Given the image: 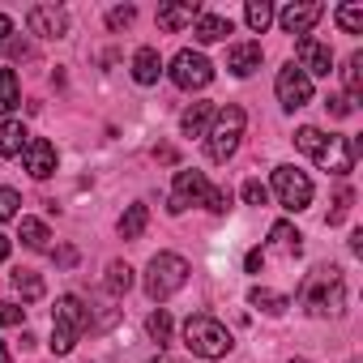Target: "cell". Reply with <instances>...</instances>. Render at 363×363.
Returning a JSON list of instances; mask_svg holds the SVG:
<instances>
[{
  "instance_id": "cell-1",
  "label": "cell",
  "mask_w": 363,
  "mask_h": 363,
  "mask_svg": "<svg viewBox=\"0 0 363 363\" xmlns=\"http://www.w3.org/2000/svg\"><path fill=\"white\" fill-rule=\"evenodd\" d=\"M189 206H206L214 214L231 210V189H210V179L201 171H175V193H171V214L189 210Z\"/></svg>"
},
{
  "instance_id": "cell-2",
  "label": "cell",
  "mask_w": 363,
  "mask_h": 363,
  "mask_svg": "<svg viewBox=\"0 0 363 363\" xmlns=\"http://www.w3.org/2000/svg\"><path fill=\"white\" fill-rule=\"evenodd\" d=\"M86 329H90V308L77 295H60L56 308H52V350L69 354Z\"/></svg>"
},
{
  "instance_id": "cell-3",
  "label": "cell",
  "mask_w": 363,
  "mask_h": 363,
  "mask_svg": "<svg viewBox=\"0 0 363 363\" xmlns=\"http://www.w3.org/2000/svg\"><path fill=\"white\" fill-rule=\"evenodd\" d=\"M244 124H248V116H244L240 103H227L223 111H214V128H210V137H206V154H210V162H227V158L240 150Z\"/></svg>"
},
{
  "instance_id": "cell-4",
  "label": "cell",
  "mask_w": 363,
  "mask_h": 363,
  "mask_svg": "<svg viewBox=\"0 0 363 363\" xmlns=\"http://www.w3.org/2000/svg\"><path fill=\"white\" fill-rule=\"evenodd\" d=\"M184 346H189L193 354H201V359H223V354L231 350V329H227L223 320L197 312V316L184 320Z\"/></svg>"
},
{
  "instance_id": "cell-5",
  "label": "cell",
  "mask_w": 363,
  "mask_h": 363,
  "mask_svg": "<svg viewBox=\"0 0 363 363\" xmlns=\"http://www.w3.org/2000/svg\"><path fill=\"white\" fill-rule=\"evenodd\" d=\"M184 282H189V261H184V257H175V252L150 257V265H145V295H150L154 303L171 299Z\"/></svg>"
},
{
  "instance_id": "cell-6",
  "label": "cell",
  "mask_w": 363,
  "mask_h": 363,
  "mask_svg": "<svg viewBox=\"0 0 363 363\" xmlns=\"http://www.w3.org/2000/svg\"><path fill=\"white\" fill-rule=\"evenodd\" d=\"M303 303L312 316H337L346 308V282H342V269H316L308 291H303Z\"/></svg>"
},
{
  "instance_id": "cell-7",
  "label": "cell",
  "mask_w": 363,
  "mask_h": 363,
  "mask_svg": "<svg viewBox=\"0 0 363 363\" xmlns=\"http://www.w3.org/2000/svg\"><path fill=\"white\" fill-rule=\"evenodd\" d=\"M171 82H175L179 90H206V86L214 82V65H210L201 52L184 48V52L171 60Z\"/></svg>"
},
{
  "instance_id": "cell-8",
  "label": "cell",
  "mask_w": 363,
  "mask_h": 363,
  "mask_svg": "<svg viewBox=\"0 0 363 363\" xmlns=\"http://www.w3.org/2000/svg\"><path fill=\"white\" fill-rule=\"evenodd\" d=\"M274 193L286 210H308L312 206V179L295 167H274Z\"/></svg>"
},
{
  "instance_id": "cell-9",
  "label": "cell",
  "mask_w": 363,
  "mask_h": 363,
  "mask_svg": "<svg viewBox=\"0 0 363 363\" xmlns=\"http://www.w3.org/2000/svg\"><path fill=\"white\" fill-rule=\"evenodd\" d=\"M354 154H359V141H350V137H325L312 158L329 175H350L354 171Z\"/></svg>"
},
{
  "instance_id": "cell-10",
  "label": "cell",
  "mask_w": 363,
  "mask_h": 363,
  "mask_svg": "<svg viewBox=\"0 0 363 363\" xmlns=\"http://www.w3.org/2000/svg\"><path fill=\"white\" fill-rule=\"evenodd\" d=\"M274 90H278V103H282L286 111H295V107H308V103H312V77H308L299 65H286V69H278V82H274Z\"/></svg>"
},
{
  "instance_id": "cell-11",
  "label": "cell",
  "mask_w": 363,
  "mask_h": 363,
  "mask_svg": "<svg viewBox=\"0 0 363 363\" xmlns=\"http://www.w3.org/2000/svg\"><path fill=\"white\" fill-rule=\"evenodd\" d=\"M295 56H299V69L312 73V77H329V73H333V52H329L320 39H312V35L295 39Z\"/></svg>"
},
{
  "instance_id": "cell-12",
  "label": "cell",
  "mask_w": 363,
  "mask_h": 363,
  "mask_svg": "<svg viewBox=\"0 0 363 363\" xmlns=\"http://www.w3.org/2000/svg\"><path fill=\"white\" fill-rule=\"evenodd\" d=\"M26 26H30V35H39V39H60V35L69 30V13H65L60 5H35V9L26 13Z\"/></svg>"
},
{
  "instance_id": "cell-13",
  "label": "cell",
  "mask_w": 363,
  "mask_h": 363,
  "mask_svg": "<svg viewBox=\"0 0 363 363\" xmlns=\"http://www.w3.org/2000/svg\"><path fill=\"white\" fill-rule=\"evenodd\" d=\"M320 18H325V5H316V0H312V5H286V9L278 13V26H282L286 35H299V39H303Z\"/></svg>"
},
{
  "instance_id": "cell-14",
  "label": "cell",
  "mask_w": 363,
  "mask_h": 363,
  "mask_svg": "<svg viewBox=\"0 0 363 363\" xmlns=\"http://www.w3.org/2000/svg\"><path fill=\"white\" fill-rule=\"evenodd\" d=\"M22 158H26V171H30L35 179H48V175L56 171V145L43 141V137H30L26 150H22Z\"/></svg>"
},
{
  "instance_id": "cell-15",
  "label": "cell",
  "mask_w": 363,
  "mask_h": 363,
  "mask_svg": "<svg viewBox=\"0 0 363 363\" xmlns=\"http://www.w3.org/2000/svg\"><path fill=\"white\" fill-rule=\"evenodd\" d=\"M261 60H265L261 43H235V48L227 52V69H231L235 77H252V73L261 69Z\"/></svg>"
},
{
  "instance_id": "cell-16",
  "label": "cell",
  "mask_w": 363,
  "mask_h": 363,
  "mask_svg": "<svg viewBox=\"0 0 363 363\" xmlns=\"http://www.w3.org/2000/svg\"><path fill=\"white\" fill-rule=\"evenodd\" d=\"M197 18H201V9H197V5H158V30H167V35L193 26Z\"/></svg>"
},
{
  "instance_id": "cell-17",
  "label": "cell",
  "mask_w": 363,
  "mask_h": 363,
  "mask_svg": "<svg viewBox=\"0 0 363 363\" xmlns=\"http://www.w3.org/2000/svg\"><path fill=\"white\" fill-rule=\"evenodd\" d=\"M158 73H162V56H158V48H141V52L133 56V82H137V86H154Z\"/></svg>"
},
{
  "instance_id": "cell-18",
  "label": "cell",
  "mask_w": 363,
  "mask_h": 363,
  "mask_svg": "<svg viewBox=\"0 0 363 363\" xmlns=\"http://www.w3.org/2000/svg\"><path fill=\"white\" fill-rule=\"evenodd\" d=\"M26 141H30V133L22 128V120H5V124H0V158H18L26 150Z\"/></svg>"
},
{
  "instance_id": "cell-19",
  "label": "cell",
  "mask_w": 363,
  "mask_h": 363,
  "mask_svg": "<svg viewBox=\"0 0 363 363\" xmlns=\"http://www.w3.org/2000/svg\"><path fill=\"white\" fill-rule=\"evenodd\" d=\"M342 77H346V103L350 107H359L363 103V52H354L350 60H346V69H342Z\"/></svg>"
},
{
  "instance_id": "cell-20",
  "label": "cell",
  "mask_w": 363,
  "mask_h": 363,
  "mask_svg": "<svg viewBox=\"0 0 363 363\" xmlns=\"http://www.w3.org/2000/svg\"><path fill=\"white\" fill-rule=\"evenodd\" d=\"M210 120H214V103H193L184 116H179V128H184V137H201Z\"/></svg>"
},
{
  "instance_id": "cell-21",
  "label": "cell",
  "mask_w": 363,
  "mask_h": 363,
  "mask_svg": "<svg viewBox=\"0 0 363 363\" xmlns=\"http://www.w3.org/2000/svg\"><path fill=\"white\" fill-rule=\"evenodd\" d=\"M231 35V18H218V13H201L197 18V39L201 43H223Z\"/></svg>"
},
{
  "instance_id": "cell-22",
  "label": "cell",
  "mask_w": 363,
  "mask_h": 363,
  "mask_svg": "<svg viewBox=\"0 0 363 363\" xmlns=\"http://www.w3.org/2000/svg\"><path fill=\"white\" fill-rule=\"evenodd\" d=\"M145 227H150V210H145L141 201H137V206H128V210L120 214V235H124V240H137Z\"/></svg>"
},
{
  "instance_id": "cell-23",
  "label": "cell",
  "mask_w": 363,
  "mask_h": 363,
  "mask_svg": "<svg viewBox=\"0 0 363 363\" xmlns=\"http://www.w3.org/2000/svg\"><path fill=\"white\" fill-rule=\"evenodd\" d=\"M18 103H22V86H18V73H13V69H0V116H9Z\"/></svg>"
},
{
  "instance_id": "cell-24",
  "label": "cell",
  "mask_w": 363,
  "mask_h": 363,
  "mask_svg": "<svg viewBox=\"0 0 363 363\" xmlns=\"http://www.w3.org/2000/svg\"><path fill=\"white\" fill-rule=\"evenodd\" d=\"M252 308H261V312H269V316H278V312H286V295H278V291H269V286H252Z\"/></svg>"
},
{
  "instance_id": "cell-25",
  "label": "cell",
  "mask_w": 363,
  "mask_h": 363,
  "mask_svg": "<svg viewBox=\"0 0 363 363\" xmlns=\"http://www.w3.org/2000/svg\"><path fill=\"white\" fill-rule=\"evenodd\" d=\"M244 22H248V30L265 35V30H269V22H274V5H269V0H252V5L244 9Z\"/></svg>"
},
{
  "instance_id": "cell-26",
  "label": "cell",
  "mask_w": 363,
  "mask_h": 363,
  "mask_svg": "<svg viewBox=\"0 0 363 363\" xmlns=\"http://www.w3.org/2000/svg\"><path fill=\"white\" fill-rule=\"evenodd\" d=\"M269 240H274V248H278V252H286V257H295V252H299V240H303V235H299V231H295L291 223H274V231H269Z\"/></svg>"
},
{
  "instance_id": "cell-27",
  "label": "cell",
  "mask_w": 363,
  "mask_h": 363,
  "mask_svg": "<svg viewBox=\"0 0 363 363\" xmlns=\"http://www.w3.org/2000/svg\"><path fill=\"white\" fill-rule=\"evenodd\" d=\"M13 286H18V295H22L26 303L43 299V278H39L35 269H18V274H13Z\"/></svg>"
},
{
  "instance_id": "cell-28",
  "label": "cell",
  "mask_w": 363,
  "mask_h": 363,
  "mask_svg": "<svg viewBox=\"0 0 363 363\" xmlns=\"http://www.w3.org/2000/svg\"><path fill=\"white\" fill-rule=\"evenodd\" d=\"M48 240H52V231H48L39 218H22V244H26V248L43 252V248H48Z\"/></svg>"
},
{
  "instance_id": "cell-29",
  "label": "cell",
  "mask_w": 363,
  "mask_h": 363,
  "mask_svg": "<svg viewBox=\"0 0 363 363\" xmlns=\"http://www.w3.org/2000/svg\"><path fill=\"white\" fill-rule=\"evenodd\" d=\"M145 333H150L158 346H167V342H171V312H167V308H154L150 320H145Z\"/></svg>"
},
{
  "instance_id": "cell-30",
  "label": "cell",
  "mask_w": 363,
  "mask_h": 363,
  "mask_svg": "<svg viewBox=\"0 0 363 363\" xmlns=\"http://www.w3.org/2000/svg\"><path fill=\"white\" fill-rule=\"evenodd\" d=\"M128 286H133V269H128L124 261H111V265H107V291H111V295H124Z\"/></svg>"
},
{
  "instance_id": "cell-31",
  "label": "cell",
  "mask_w": 363,
  "mask_h": 363,
  "mask_svg": "<svg viewBox=\"0 0 363 363\" xmlns=\"http://www.w3.org/2000/svg\"><path fill=\"white\" fill-rule=\"evenodd\" d=\"M333 18H337V26H342L346 35H359V30H363V5H342Z\"/></svg>"
},
{
  "instance_id": "cell-32",
  "label": "cell",
  "mask_w": 363,
  "mask_h": 363,
  "mask_svg": "<svg viewBox=\"0 0 363 363\" xmlns=\"http://www.w3.org/2000/svg\"><path fill=\"white\" fill-rule=\"evenodd\" d=\"M320 141H325V133H320V128H312V124H303V128L295 133V145H299V150H308V154H316V145H320Z\"/></svg>"
},
{
  "instance_id": "cell-33",
  "label": "cell",
  "mask_w": 363,
  "mask_h": 363,
  "mask_svg": "<svg viewBox=\"0 0 363 363\" xmlns=\"http://www.w3.org/2000/svg\"><path fill=\"white\" fill-rule=\"evenodd\" d=\"M350 201H354V193H350V189H342V193H337V201H333V210H329V227H337V223L350 214Z\"/></svg>"
},
{
  "instance_id": "cell-34",
  "label": "cell",
  "mask_w": 363,
  "mask_h": 363,
  "mask_svg": "<svg viewBox=\"0 0 363 363\" xmlns=\"http://www.w3.org/2000/svg\"><path fill=\"white\" fill-rule=\"evenodd\" d=\"M244 201L248 206H265L269 201V189L261 184V179H244Z\"/></svg>"
},
{
  "instance_id": "cell-35",
  "label": "cell",
  "mask_w": 363,
  "mask_h": 363,
  "mask_svg": "<svg viewBox=\"0 0 363 363\" xmlns=\"http://www.w3.org/2000/svg\"><path fill=\"white\" fill-rule=\"evenodd\" d=\"M18 206H22V201H18L13 189H0V223H9V218L18 214Z\"/></svg>"
},
{
  "instance_id": "cell-36",
  "label": "cell",
  "mask_w": 363,
  "mask_h": 363,
  "mask_svg": "<svg viewBox=\"0 0 363 363\" xmlns=\"http://www.w3.org/2000/svg\"><path fill=\"white\" fill-rule=\"evenodd\" d=\"M22 320H26V308H18V303H0V329L22 325Z\"/></svg>"
},
{
  "instance_id": "cell-37",
  "label": "cell",
  "mask_w": 363,
  "mask_h": 363,
  "mask_svg": "<svg viewBox=\"0 0 363 363\" xmlns=\"http://www.w3.org/2000/svg\"><path fill=\"white\" fill-rule=\"evenodd\" d=\"M133 18H137V9H133V5H124V9H111V13H107V26H111V30L133 26Z\"/></svg>"
},
{
  "instance_id": "cell-38",
  "label": "cell",
  "mask_w": 363,
  "mask_h": 363,
  "mask_svg": "<svg viewBox=\"0 0 363 363\" xmlns=\"http://www.w3.org/2000/svg\"><path fill=\"white\" fill-rule=\"evenodd\" d=\"M325 107H329V111H333V116H337V120H342V116H350V111H354V107H350V103H346V99H342V94H329V99H325Z\"/></svg>"
},
{
  "instance_id": "cell-39",
  "label": "cell",
  "mask_w": 363,
  "mask_h": 363,
  "mask_svg": "<svg viewBox=\"0 0 363 363\" xmlns=\"http://www.w3.org/2000/svg\"><path fill=\"white\" fill-rule=\"evenodd\" d=\"M56 265H60V269H73V265H77V248H60V252H56Z\"/></svg>"
},
{
  "instance_id": "cell-40",
  "label": "cell",
  "mask_w": 363,
  "mask_h": 363,
  "mask_svg": "<svg viewBox=\"0 0 363 363\" xmlns=\"http://www.w3.org/2000/svg\"><path fill=\"white\" fill-rule=\"evenodd\" d=\"M244 265H248V274H261V265H265V252H261V248H252Z\"/></svg>"
},
{
  "instance_id": "cell-41",
  "label": "cell",
  "mask_w": 363,
  "mask_h": 363,
  "mask_svg": "<svg viewBox=\"0 0 363 363\" xmlns=\"http://www.w3.org/2000/svg\"><path fill=\"white\" fill-rule=\"evenodd\" d=\"M13 35V18H5V13H0V43H5Z\"/></svg>"
},
{
  "instance_id": "cell-42",
  "label": "cell",
  "mask_w": 363,
  "mask_h": 363,
  "mask_svg": "<svg viewBox=\"0 0 363 363\" xmlns=\"http://www.w3.org/2000/svg\"><path fill=\"white\" fill-rule=\"evenodd\" d=\"M154 158H158V162H175V150H171V145H162V150H154Z\"/></svg>"
},
{
  "instance_id": "cell-43",
  "label": "cell",
  "mask_w": 363,
  "mask_h": 363,
  "mask_svg": "<svg viewBox=\"0 0 363 363\" xmlns=\"http://www.w3.org/2000/svg\"><path fill=\"white\" fill-rule=\"evenodd\" d=\"M350 252H354V257H363V231H354V235H350Z\"/></svg>"
},
{
  "instance_id": "cell-44",
  "label": "cell",
  "mask_w": 363,
  "mask_h": 363,
  "mask_svg": "<svg viewBox=\"0 0 363 363\" xmlns=\"http://www.w3.org/2000/svg\"><path fill=\"white\" fill-rule=\"evenodd\" d=\"M5 257H9V240H5V235H0V261H5Z\"/></svg>"
},
{
  "instance_id": "cell-45",
  "label": "cell",
  "mask_w": 363,
  "mask_h": 363,
  "mask_svg": "<svg viewBox=\"0 0 363 363\" xmlns=\"http://www.w3.org/2000/svg\"><path fill=\"white\" fill-rule=\"evenodd\" d=\"M0 363H9V350H5V342H0Z\"/></svg>"
},
{
  "instance_id": "cell-46",
  "label": "cell",
  "mask_w": 363,
  "mask_h": 363,
  "mask_svg": "<svg viewBox=\"0 0 363 363\" xmlns=\"http://www.w3.org/2000/svg\"><path fill=\"white\" fill-rule=\"evenodd\" d=\"M291 363H308V359H291Z\"/></svg>"
}]
</instances>
